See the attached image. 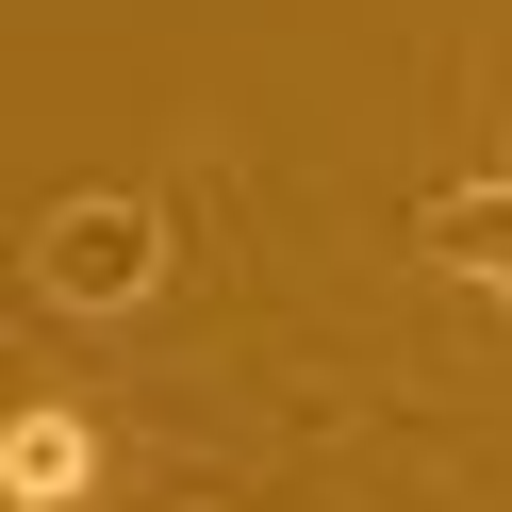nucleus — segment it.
<instances>
[{
	"mask_svg": "<svg viewBox=\"0 0 512 512\" xmlns=\"http://www.w3.org/2000/svg\"><path fill=\"white\" fill-rule=\"evenodd\" d=\"M34 281H50L67 314H133L149 281H166V215H149V199H67V215L34 232Z\"/></svg>",
	"mask_w": 512,
	"mask_h": 512,
	"instance_id": "obj_1",
	"label": "nucleus"
},
{
	"mask_svg": "<svg viewBox=\"0 0 512 512\" xmlns=\"http://www.w3.org/2000/svg\"><path fill=\"white\" fill-rule=\"evenodd\" d=\"M0 496H17V512H83V496H100V413L34 397L17 430H0Z\"/></svg>",
	"mask_w": 512,
	"mask_h": 512,
	"instance_id": "obj_2",
	"label": "nucleus"
},
{
	"mask_svg": "<svg viewBox=\"0 0 512 512\" xmlns=\"http://www.w3.org/2000/svg\"><path fill=\"white\" fill-rule=\"evenodd\" d=\"M496 182H512V166H496Z\"/></svg>",
	"mask_w": 512,
	"mask_h": 512,
	"instance_id": "obj_3",
	"label": "nucleus"
}]
</instances>
